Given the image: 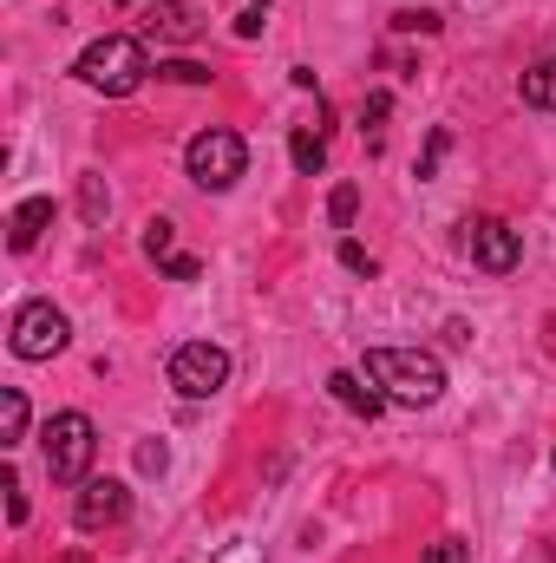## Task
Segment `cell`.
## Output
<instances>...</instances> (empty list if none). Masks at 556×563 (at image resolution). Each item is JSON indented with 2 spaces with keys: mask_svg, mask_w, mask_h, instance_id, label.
I'll use <instances>...</instances> for the list:
<instances>
[{
  "mask_svg": "<svg viewBox=\"0 0 556 563\" xmlns=\"http://www.w3.org/2000/svg\"><path fill=\"white\" fill-rule=\"evenodd\" d=\"M393 407H432L438 394H445V367H438V354H425V347H367V367H360Z\"/></svg>",
  "mask_w": 556,
  "mask_h": 563,
  "instance_id": "1",
  "label": "cell"
},
{
  "mask_svg": "<svg viewBox=\"0 0 556 563\" xmlns=\"http://www.w3.org/2000/svg\"><path fill=\"white\" fill-rule=\"evenodd\" d=\"M92 92H105V99H125V92H138L144 73H151V59H144V40L132 33H105V40H92L86 53H79V66H73Z\"/></svg>",
  "mask_w": 556,
  "mask_h": 563,
  "instance_id": "2",
  "label": "cell"
},
{
  "mask_svg": "<svg viewBox=\"0 0 556 563\" xmlns=\"http://www.w3.org/2000/svg\"><path fill=\"white\" fill-rule=\"evenodd\" d=\"M40 445H46V472H53V485H86L92 452H99V426L86 420V413H53L46 432H40Z\"/></svg>",
  "mask_w": 556,
  "mask_h": 563,
  "instance_id": "3",
  "label": "cell"
},
{
  "mask_svg": "<svg viewBox=\"0 0 556 563\" xmlns=\"http://www.w3.org/2000/svg\"><path fill=\"white\" fill-rule=\"evenodd\" d=\"M184 164H190V184H203V190H230V184L243 177L249 151H243V139H236V132L210 125V132H197V139H190Z\"/></svg>",
  "mask_w": 556,
  "mask_h": 563,
  "instance_id": "4",
  "label": "cell"
},
{
  "mask_svg": "<svg viewBox=\"0 0 556 563\" xmlns=\"http://www.w3.org/2000/svg\"><path fill=\"white\" fill-rule=\"evenodd\" d=\"M170 387H177L184 400H216V394L230 387V354H223L216 341H184V347L170 354Z\"/></svg>",
  "mask_w": 556,
  "mask_h": 563,
  "instance_id": "5",
  "label": "cell"
},
{
  "mask_svg": "<svg viewBox=\"0 0 556 563\" xmlns=\"http://www.w3.org/2000/svg\"><path fill=\"white\" fill-rule=\"evenodd\" d=\"M66 341H73V321H66L53 301H26V308L13 314V328H7V347H13L20 361H53Z\"/></svg>",
  "mask_w": 556,
  "mask_h": 563,
  "instance_id": "6",
  "label": "cell"
},
{
  "mask_svg": "<svg viewBox=\"0 0 556 563\" xmlns=\"http://www.w3.org/2000/svg\"><path fill=\"white\" fill-rule=\"evenodd\" d=\"M465 250H471V263H478L485 276H511V269L524 263V236H518L511 223H498V217L465 223Z\"/></svg>",
  "mask_w": 556,
  "mask_h": 563,
  "instance_id": "7",
  "label": "cell"
},
{
  "mask_svg": "<svg viewBox=\"0 0 556 563\" xmlns=\"http://www.w3.org/2000/svg\"><path fill=\"white\" fill-rule=\"evenodd\" d=\"M132 518V485L125 478H86L79 485V505H73V525L79 531H112Z\"/></svg>",
  "mask_w": 556,
  "mask_h": 563,
  "instance_id": "8",
  "label": "cell"
},
{
  "mask_svg": "<svg viewBox=\"0 0 556 563\" xmlns=\"http://www.w3.org/2000/svg\"><path fill=\"white\" fill-rule=\"evenodd\" d=\"M144 26H151V40H164V46H190V40L203 33V13H197L190 0H157V7L144 13Z\"/></svg>",
  "mask_w": 556,
  "mask_h": 563,
  "instance_id": "9",
  "label": "cell"
},
{
  "mask_svg": "<svg viewBox=\"0 0 556 563\" xmlns=\"http://www.w3.org/2000/svg\"><path fill=\"white\" fill-rule=\"evenodd\" d=\"M46 230H53V197H26V203H13V217H7V250L26 256Z\"/></svg>",
  "mask_w": 556,
  "mask_h": 563,
  "instance_id": "10",
  "label": "cell"
},
{
  "mask_svg": "<svg viewBox=\"0 0 556 563\" xmlns=\"http://www.w3.org/2000/svg\"><path fill=\"white\" fill-rule=\"evenodd\" d=\"M327 387H334V400H341L347 413H360V420H380V413H387V394H380L374 380H360V374H334Z\"/></svg>",
  "mask_w": 556,
  "mask_h": 563,
  "instance_id": "11",
  "label": "cell"
},
{
  "mask_svg": "<svg viewBox=\"0 0 556 563\" xmlns=\"http://www.w3.org/2000/svg\"><path fill=\"white\" fill-rule=\"evenodd\" d=\"M288 157H294V170H301V177H314V170L327 164V132L294 125V132H288Z\"/></svg>",
  "mask_w": 556,
  "mask_h": 563,
  "instance_id": "12",
  "label": "cell"
},
{
  "mask_svg": "<svg viewBox=\"0 0 556 563\" xmlns=\"http://www.w3.org/2000/svg\"><path fill=\"white\" fill-rule=\"evenodd\" d=\"M144 256H151L157 269H170V263H177V223L151 217V223H144Z\"/></svg>",
  "mask_w": 556,
  "mask_h": 563,
  "instance_id": "13",
  "label": "cell"
},
{
  "mask_svg": "<svg viewBox=\"0 0 556 563\" xmlns=\"http://www.w3.org/2000/svg\"><path fill=\"white\" fill-rule=\"evenodd\" d=\"M524 106L556 112V59H544V66H531V73H524Z\"/></svg>",
  "mask_w": 556,
  "mask_h": 563,
  "instance_id": "14",
  "label": "cell"
},
{
  "mask_svg": "<svg viewBox=\"0 0 556 563\" xmlns=\"http://www.w3.org/2000/svg\"><path fill=\"white\" fill-rule=\"evenodd\" d=\"M20 439H26V394L7 387L0 394V445H20Z\"/></svg>",
  "mask_w": 556,
  "mask_h": 563,
  "instance_id": "15",
  "label": "cell"
},
{
  "mask_svg": "<svg viewBox=\"0 0 556 563\" xmlns=\"http://www.w3.org/2000/svg\"><path fill=\"white\" fill-rule=\"evenodd\" d=\"M354 217H360V190H354V184H334V197H327V223L347 230Z\"/></svg>",
  "mask_w": 556,
  "mask_h": 563,
  "instance_id": "16",
  "label": "cell"
},
{
  "mask_svg": "<svg viewBox=\"0 0 556 563\" xmlns=\"http://www.w3.org/2000/svg\"><path fill=\"white\" fill-rule=\"evenodd\" d=\"M79 210H86V223H99V217L112 210V190H105L99 177H79Z\"/></svg>",
  "mask_w": 556,
  "mask_h": 563,
  "instance_id": "17",
  "label": "cell"
},
{
  "mask_svg": "<svg viewBox=\"0 0 556 563\" xmlns=\"http://www.w3.org/2000/svg\"><path fill=\"white\" fill-rule=\"evenodd\" d=\"M164 79H177V86H203L210 79V66H197V59H170V66H157Z\"/></svg>",
  "mask_w": 556,
  "mask_h": 563,
  "instance_id": "18",
  "label": "cell"
},
{
  "mask_svg": "<svg viewBox=\"0 0 556 563\" xmlns=\"http://www.w3.org/2000/svg\"><path fill=\"white\" fill-rule=\"evenodd\" d=\"M0 492H7V518H13V525H26V492H20V478H13V465L0 472Z\"/></svg>",
  "mask_w": 556,
  "mask_h": 563,
  "instance_id": "19",
  "label": "cell"
},
{
  "mask_svg": "<svg viewBox=\"0 0 556 563\" xmlns=\"http://www.w3.org/2000/svg\"><path fill=\"white\" fill-rule=\"evenodd\" d=\"M387 112H393V99H387V92H367V106H360V125H367V132H380V125H387Z\"/></svg>",
  "mask_w": 556,
  "mask_h": 563,
  "instance_id": "20",
  "label": "cell"
},
{
  "mask_svg": "<svg viewBox=\"0 0 556 563\" xmlns=\"http://www.w3.org/2000/svg\"><path fill=\"white\" fill-rule=\"evenodd\" d=\"M425 563H471V551H465V538H438V544L425 551Z\"/></svg>",
  "mask_w": 556,
  "mask_h": 563,
  "instance_id": "21",
  "label": "cell"
},
{
  "mask_svg": "<svg viewBox=\"0 0 556 563\" xmlns=\"http://www.w3.org/2000/svg\"><path fill=\"white\" fill-rule=\"evenodd\" d=\"M341 263H347V269H354V276H374V269H380V263H374V256H367V250H360V243H354V236H347V243H341Z\"/></svg>",
  "mask_w": 556,
  "mask_h": 563,
  "instance_id": "22",
  "label": "cell"
},
{
  "mask_svg": "<svg viewBox=\"0 0 556 563\" xmlns=\"http://www.w3.org/2000/svg\"><path fill=\"white\" fill-rule=\"evenodd\" d=\"M445 144H452V132L438 125V132H432V144H425V157H419V177H432V170H438V157H445Z\"/></svg>",
  "mask_w": 556,
  "mask_h": 563,
  "instance_id": "23",
  "label": "cell"
},
{
  "mask_svg": "<svg viewBox=\"0 0 556 563\" xmlns=\"http://www.w3.org/2000/svg\"><path fill=\"white\" fill-rule=\"evenodd\" d=\"M393 26H400V33H438L445 20H438V13H400Z\"/></svg>",
  "mask_w": 556,
  "mask_h": 563,
  "instance_id": "24",
  "label": "cell"
},
{
  "mask_svg": "<svg viewBox=\"0 0 556 563\" xmlns=\"http://www.w3.org/2000/svg\"><path fill=\"white\" fill-rule=\"evenodd\" d=\"M210 563H263V551H256V544H223Z\"/></svg>",
  "mask_w": 556,
  "mask_h": 563,
  "instance_id": "25",
  "label": "cell"
},
{
  "mask_svg": "<svg viewBox=\"0 0 556 563\" xmlns=\"http://www.w3.org/2000/svg\"><path fill=\"white\" fill-rule=\"evenodd\" d=\"M164 276H170V282H197V276H203V263H197V256H177Z\"/></svg>",
  "mask_w": 556,
  "mask_h": 563,
  "instance_id": "26",
  "label": "cell"
},
{
  "mask_svg": "<svg viewBox=\"0 0 556 563\" xmlns=\"http://www.w3.org/2000/svg\"><path fill=\"white\" fill-rule=\"evenodd\" d=\"M236 33H243V40H256V33H263V7H249V13L236 20Z\"/></svg>",
  "mask_w": 556,
  "mask_h": 563,
  "instance_id": "27",
  "label": "cell"
},
{
  "mask_svg": "<svg viewBox=\"0 0 556 563\" xmlns=\"http://www.w3.org/2000/svg\"><path fill=\"white\" fill-rule=\"evenodd\" d=\"M138 465L144 472H164V445H138Z\"/></svg>",
  "mask_w": 556,
  "mask_h": 563,
  "instance_id": "28",
  "label": "cell"
},
{
  "mask_svg": "<svg viewBox=\"0 0 556 563\" xmlns=\"http://www.w3.org/2000/svg\"><path fill=\"white\" fill-rule=\"evenodd\" d=\"M53 563H92V558L86 551H66V558H53Z\"/></svg>",
  "mask_w": 556,
  "mask_h": 563,
  "instance_id": "29",
  "label": "cell"
}]
</instances>
